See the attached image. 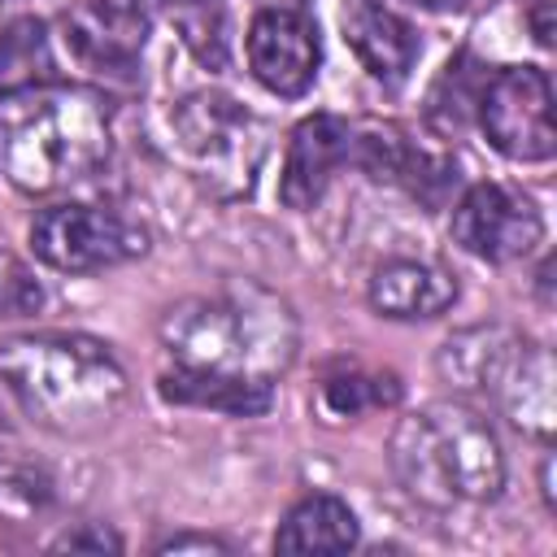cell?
<instances>
[{"mask_svg": "<svg viewBox=\"0 0 557 557\" xmlns=\"http://www.w3.org/2000/svg\"><path fill=\"white\" fill-rule=\"evenodd\" d=\"M122 540L104 522H78L74 531L52 540V553H117Z\"/></svg>", "mask_w": 557, "mask_h": 557, "instance_id": "7402d4cb", "label": "cell"}, {"mask_svg": "<svg viewBox=\"0 0 557 557\" xmlns=\"http://www.w3.org/2000/svg\"><path fill=\"white\" fill-rule=\"evenodd\" d=\"M453 244L466 248L479 261L505 265L527 257L544 239V218L531 196L505 183H474L457 205H453Z\"/></svg>", "mask_w": 557, "mask_h": 557, "instance_id": "30bf717a", "label": "cell"}, {"mask_svg": "<svg viewBox=\"0 0 557 557\" xmlns=\"http://www.w3.org/2000/svg\"><path fill=\"white\" fill-rule=\"evenodd\" d=\"M300 344L296 313L265 287L235 283L209 296H191L161 318V348L170 370L226 379L274 392Z\"/></svg>", "mask_w": 557, "mask_h": 557, "instance_id": "6da1fadb", "label": "cell"}, {"mask_svg": "<svg viewBox=\"0 0 557 557\" xmlns=\"http://www.w3.org/2000/svg\"><path fill=\"white\" fill-rule=\"evenodd\" d=\"M113 148L104 96L74 83H44L0 96V165L35 196L91 178Z\"/></svg>", "mask_w": 557, "mask_h": 557, "instance_id": "7a4b0ae2", "label": "cell"}, {"mask_svg": "<svg viewBox=\"0 0 557 557\" xmlns=\"http://www.w3.org/2000/svg\"><path fill=\"white\" fill-rule=\"evenodd\" d=\"M183 548H200V553H226L231 544H222V540H213V535H174V540H165L161 544V553H183Z\"/></svg>", "mask_w": 557, "mask_h": 557, "instance_id": "603a6c76", "label": "cell"}, {"mask_svg": "<svg viewBox=\"0 0 557 557\" xmlns=\"http://www.w3.org/2000/svg\"><path fill=\"white\" fill-rule=\"evenodd\" d=\"M396 400H400L396 374H374V370H361V366L335 370L318 387V405L331 418H357V413H370V409H383V405H396Z\"/></svg>", "mask_w": 557, "mask_h": 557, "instance_id": "d6986e66", "label": "cell"}, {"mask_svg": "<svg viewBox=\"0 0 557 557\" xmlns=\"http://www.w3.org/2000/svg\"><path fill=\"white\" fill-rule=\"evenodd\" d=\"M352 144H357V122L335 117V113H313L292 131L287 157H283V178H278V200L287 209H313L331 178L352 165Z\"/></svg>", "mask_w": 557, "mask_h": 557, "instance_id": "8fae6325", "label": "cell"}, {"mask_svg": "<svg viewBox=\"0 0 557 557\" xmlns=\"http://www.w3.org/2000/svg\"><path fill=\"white\" fill-rule=\"evenodd\" d=\"M170 22L178 30V39L187 44V52L209 65L222 70L231 61V22H226V0H170Z\"/></svg>", "mask_w": 557, "mask_h": 557, "instance_id": "ac0fdd59", "label": "cell"}, {"mask_svg": "<svg viewBox=\"0 0 557 557\" xmlns=\"http://www.w3.org/2000/svg\"><path fill=\"white\" fill-rule=\"evenodd\" d=\"M0 379L52 431H96L126 400V370L87 335H22L0 344Z\"/></svg>", "mask_w": 557, "mask_h": 557, "instance_id": "277c9868", "label": "cell"}, {"mask_svg": "<svg viewBox=\"0 0 557 557\" xmlns=\"http://www.w3.org/2000/svg\"><path fill=\"white\" fill-rule=\"evenodd\" d=\"M357 513L339 496L318 492L287 509V518L274 531V553H348L357 548Z\"/></svg>", "mask_w": 557, "mask_h": 557, "instance_id": "9a60e30c", "label": "cell"}, {"mask_svg": "<svg viewBox=\"0 0 557 557\" xmlns=\"http://www.w3.org/2000/svg\"><path fill=\"white\" fill-rule=\"evenodd\" d=\"M440 370L457 387L487 392L518 431L548 440L557 422L553 357L544 344H527L505 326H474L440 348Z\"/></svg>", "mask_w": 557, "mask_h": 557, "instance_id": "5b68a950", "label": "cell"}, {"mask_svg": "<svg viewBox=\"0 0 557 557\" xmlns=\"http://www.w3.org/2000/svg\"><path fill=\"white\" fill-rule=\"evenodd\" d=\"M57 83V57L39 17H13L0 26V96Z\"/></svg>", "mask_w": 557, "mask_h": 557, "instance_id": "2e32d148", "label": "cell"}, {"mask_svg": "<svg viewBox=\"0 0 557 557\" xmlns=\"http://www.w3.org/2000/svg\"><path fill=\"white\" fill-rule=\"evenodd\" d=\"M339 26H344L348 48L357 52V61L366 65L370 78H379L387 87H400L413 74L422 39L383 0H344L339 4Z\"/></svg>", "mask_w": 557, "mask_h": 557, "instance_id": "4fadbf2b", "label": "cell"}, {"mask_svg": "<svg viewBox=\"0 0 557 557\" xmlns=\"http://www.w3.org/2000/svg\"><path fill=\"white\" fill-rule=\"evenodd\" d=\"M65 26V44L70 52L96 70V74H131L144 39H148V9H131L117 0H83L74 9H65L61 17Z\"/></svg>", "mask_w": 557, "mask_h": 557, "instance_id": "7c38bea8", "label": "cell"}, {"mask_svg": "<svg viewBox=\"0 0 557 557\" xmlns=\"http://www.w3.org/2000/svg\"><path fill=\"white\" fill-rule=\"evenodd\" d=\"M483 78H487V70H483L470 52L453 57V61L444 65V74L435 78V87H431L426 117H431V122H440L444 131L461 126V122H466V113H474V104H479Z\"/></svg>", "mask_w": 557, "mask_h": 557, "instance_id": "ffe728a7", "label": "cell"}, {"mask_svg": "<svg viewBox=\"0 0 557 557\" xmlns=\"http://www.w3.org/2000/svg\"><path fill=\"white\" fill-rule=\"evenodd\" d=\"M474 117L487 144L509 161H548L557 152L553 83L540 65H505L487 74Z\"/></svg>", "mask_w": 557, "mask_h": 557, "instance_id": "ba28073f", "label": "cell"}, {"mask_svg": "<svg viewBox=\"0 0 557 557\" xmlns=\"http://www.w3.org/2000/svg\"><path fill=\"white\" fill-rule=\"evenodd\" d=\"M392 470L400 487L431 509L483 505L505 487L500 440L492 422L461 400H435L400 418L392 435Z\"/></svg>", "mask_w": 557, "mask_h": 557, "instance_id": "3957f363", "label": "cell"}, {"mask_svg": "<svg viewBox=\"0 0 557 557\" xmlns=\"http://www.w3.org/2000/svg\"><path fill=\"white\" fill-rule=\"evenodd\" d=\"M161 396L178 400V405H200V409H222L235 418H252L265 413L274 392L265 387H244V383H226V379H205V374H183V370H165L161 374Z\"/></svg>", "mask_w": 557, "mask_h": 557, "instance_id": "e0dca14e", "label": "cell"}, {"mask_svg": "<svg viewBox=\"0 0 557 557\" xmlns=\"http://www.w3.org/2000/svg\"><path fill=\"white\" fill-rule=\"evenodd\" d=\"M248 70L252 78L274 91V96H305L318 78L322 65V35H318V17L305 0H283V4H265L252 26H248Z\"/></svg>", "mask_w": 557, "mask_h": 557, "instance_id": "9c48e42d", "label": "cell"}, {"mask_svg": "<svg viewBox=\"0 0 557 557\" xmlns=\"http://www.w3.org/2000/svg\"><path fill=\"white\" fill-rule=\"evenodd\" d=\"M548 13H553V0H535L531 4V30H535V44L540 48H553V22H548Z\"/></svg>", "mask_w": 557, "mask_h": 557, "instance_id": "cb8c5ba5", "label": "cell"}, {"mask_svg": "<svg viewBox=\"0 0 557 557\" xmlns=\"http://www.w3.org/2000/svg\"><path fill=\"white\" fill-rule=\"evenodd\" d=\"M30 248L65 274H96L148 252V231L100 205H52L30 222Z\"/></svg>", "mask_w": 557, "mask_h": 557, "instance_id": "52a82bcc", "label": "cell"}, {"mask_svg": "<svg viewBox=\"0 0 557 557\" xmlns=\"http://www.w3.org/2000/svg\"><path fill=\"white\" fill-rule=\"evenodd\" d=\"M174 152L213 196H244L265 161V122L226 91H191L170 113Z\"/></svg>", "mask_w": 557, "mask_h": 557, "instance_id": "8992f818", "label": "cell"}, {"mask_svg": "<svg viewBox=\"0 0 557 557\" xmlns=\"http://www.w3.org/2000/svg\"><path fill=\"white\" fill-rule=\"evenodd\" d=\"M39 300H44V292H39V283L30 278V270H26L17 257H9V252L0 248V318L35 313Z\"/></svg>", "mask_w": 557, "mask_h": 557, "instance_id": "44dd1931", "label": "cell"}, {"mask_svg": "<svg viewBox=\"0 0 557 557\" xmlns=\"http://www.w3.org/2000/svg\"><path fill=\"white\" fill-rule=\"evenodd\" d=\"M409 4H418V9H431V13H457V9H466L470 0H409Z\"/></svg>", "mask_w": 557, "mask_h": 557, "instance_id": "d4e9b609", "label": "cell"}, {"mask_svg": "<svg viewBox=\"0 0 557 557\" xmlns=\"http://www.w3.org/2000/svg\"><path fill=\"white\" fill-rule=\"evenodd\" d=\"M457 300V278L435 261H383L370 274V305L383 318H440Z\"/></svg>", "mask_w": 557, "mask_h": 557, "instance_id": "5bb4252c", "label": "cell"}, {"mask_svg": "<svg viewBox=\"0 0 557 557\" xmlns=\"http://www.w3.org/2000/svg\"><path fill=\"white\" fill-rule=\"evenodd\" d=\"M117 4H131V9H148V13H152V0H117Z\"/></svg>", "mask_w": 557, "mask_h": 557, "instance_id": "484cf974", "label": "cell"}]
</instances>
